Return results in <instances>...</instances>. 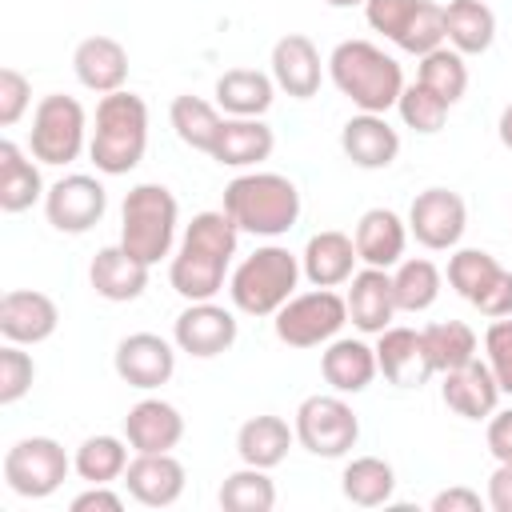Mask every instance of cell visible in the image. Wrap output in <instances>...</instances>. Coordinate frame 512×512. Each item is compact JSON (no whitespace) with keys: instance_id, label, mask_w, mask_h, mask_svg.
I'll use <instances>...</instances> for the list:
<instances>
[{"instance_id":"cell-1","label":"cell","mask_w":512,"mask_h":512,"mask_svg":"<svg viewBox=\"0 0 512 512\" xmlns=\"http://www.w3.org/2000/svg\"><path fill=\"white\" fill-rule=\"evenodd\" d=\"M236 240L240 228L232 224V216L220 212H196L192 224L180 236V248L172 252L168 264V284L176 288V296L192 300H216V292L224 288L228 264L236 256Z\"/></svg>"},{"instance_id":"cell-2","label":"cell","mask_w":512,"mask_h":512,"mask_svg":"<svg viewBox=\"0 0 512 512\" xmlns=\"http://www.w3.org/2000/svg\"><path fill=\"white\" fill-rule=\"evenodd\" d=\"M328 76L340 96H348L360 112H388L404 92V72L396 56H388L372 40H340L328 52Z\"/></svg>"},{"instance_id":"cell-3","label":"cell","mask_w":512,"mask_h":512,"mask_svg":"<svg viewBox=\"0 0 512 512\" xmlns=\"http://www.w3.org/2000/svg\"><path fill=\"white\" fill-rule=\"evenodd\" d=\"M148 152V104L136 92H108L96 104L88 156L104 176H128Z\"/></svg>"},{"instance_id":"cell-4","label":"cell","mask_w":512,"mask_h":512,"mask_svg":"<svg viewBox=\"0 0 512 512\" xmlns=\"http://www.w3.org/2000/svg\"><path fill=\"white\" fill-rule=\"evenodd\" d=\"M224 212L240 232L284 236L300 220V188L280 172H240L224 188Z\"/></svg>"},{"instance_id":"cell-5","label":"cell","mask_w":512,"mask_h":512,"mask_svg":"<svg viewBox=\"0 0 512 512\" xmlns=\"http://www.w3.org/2000/svg\"><path fill=\"white\" fill-rule=\"evenodd\" d=\"M300 276L304 268L296 252H288L284 244H264L232 268L228 276L232 308L244 316H276L296 296Z\"/></svg>"},{"instance_id":"cell-6","label":"cell","mask_w":512,"mask_h":512,"mask_svg":"<svg viewBox=\"0 0 512 512\" xmlns=\"http://www.w3.org/2000/svg\"><path fill=\"white\" fill-rule=\"evenodd\" d=\"M180 204L164 184H136L120 208V244L148 268L172 256Z\"/></svg>"},{"instance_id":"cell-7","label":"cell","mask_w":512,"mask_h":512,"mask_svg":"<svg viewBox=\"0 0 512 512\" xmlns=\"http://www.w3.org/2000/svg\"><path fill=\"white\" fill-rule=\"evenodd\" d=\"M88 148V112L76 96L48 92L32 108L28 152L40 164H72Z\"/></svg>"},{"instance_id":"cell-8","label":"cell","mask_w":512,"mask_h":512,"mask_svg":"<svg viewBox=\"0 0 512 512\" xmlns=\"http://www.w3.org/2000/svg\"><path fill=\"white\" fill-rule=\"evenodd\" d=\"M296 444L320 460H340L356 448L360 440V416L352 412V404L332 392V396H304L296 408Z\"/></svg>"},{"instance_id":"cell-9","label":"cell","mask_w":512,"mask_h":512,"mask_svg":"<svg viewBox=\"0 0 512 512\" xmlns=\"http://www.w3.org/2000/svg\"><path fill=\"white\" fill-rule=\"evenodd\" d=\"M348 324V300L332 288H312V292H296L276 316V340L288 348H320L328 340L340 336V328Z\"/></svg>"},{"instance_id":"cell-10","label":"cell","mask_w":512,"mask_h":512,"mask_svg":"<svg viewBox=\"0 0 512 512\" xmlns=\"http://www.w3.org/2000/svg\"><path fill=\"white\" fill-rule=\"evenodd\" d=\"M72 472L68 452L52 436H24L4 452V484L24 500L52 496Z\"/></svg>"},{"instance_id":"cell-11","label":"cell","mask_w":512,"mask_h":512,"mask_svg":"<svg viewBox=\"0 0 512 512\" xmlns=\"http://www.w3.org/2000/svg\"><path fill=\"white\" fill-rule=\"evenodd\" d=\"M108 212V192L96 176L88 172H72V176H60L48 192H44V216L56 232H68V236H80L88 228H96Z\"/></svg>"},{"instance_id":"cell-12","label":"cell","mask_w":512,"mask_h":512,"mask_svg":"<svg viewBox=\"0 0 512 512\" xmlns=\"http://www.w3.org/2000/svg\"><path fill=\"white\" fill-rule=\"evenodd\" d=\"M468 228L464 196L452 188H424L408 204V236L432 252H452Z\"/></svg>"},{"instance_id":"cell-13","label":"cell","mask_w":512,"mask_h":512,"mask_svg":"<svg viewBox=\"0 0 512 512\" xmlns=\"http://www.w3.org/2000/svg\"><path fill=\"white\" fill-rule=\"evenodd\" d=\"M236 332L240 324L228 308H220L216 300H192L172 324V344L196 360H212L236 344Z\"/></svg>"},{"instance_id":"cell-14","label":"cell","mask_w":512,"mask_h":512,"mask_svg":"<svg viewBox=\"0 0 512 512\" xmlns=\"http://www.w3.org/2000/svg\"><path fill=\"white\" fill-rule=\"evenodd\" d=\"M176 344L156 336V332H132L116 344V356H112V368L116 376L128 384V388H140V392H152L160 384L172 380L176 372Z\"/></svg>"},{"instance_id":"cell-15","label":"cell","mask_w":512,"mask_h":512,"mask_svg":"<svg viewBox=\"0 0 512 512\" xmlns=\"http://www.w3.org/2000/svg\"><path fill=\"white\" fill-rule=\"evenodd\" d=\"M60 324V308L48 292L12 288L0 296V336L8 344H44Z\"/></svg>"},{"instance_id":"cell-16","label":"cell","mask_w":512,"mask_h":512,"mask_svg":"<svg viewBox=\"0 0 512 512\" xmlns=\"http://www.w3.org/2000/svg\"><path fill=\"white\" fill-rule=\"evenodd\" d=\"M184 464L172 452H136L124 468V488L144 508H172L184 496Z\"/></svg>"},{"instance_id":"cell-17","label":"cell","mask_w":512,"mask_h":512,"mask_svg":"<svg viewBox=\"0 0 512 512\" xmlns=\"http://www.w3.org/2000/svg\"><path fill=\"white\" fill-rule=\"evenodd\" d=\"M344 300H348V320H352V328L364 332V336H380V332L392 324V316L400 312V308H396V292H392V272H388V268H368V264H364L360 272H352Z\"/></svg>"},{"instance_id":"cell-18","label":"cell","mask_w":512,"mask_h":512,"mask_svg":"<svg viewBox=\"0 0 512 512\" xmlns=\"http://www.w3.org/2000/svg\"><path fill=\"white\" fill-rule=\"evenodd\" d=\"M376 364H380L384 380L396 384V388H424L428 376H432L424 336L416 328H400V324H388L376 336Z\"/></svg>"},{"instance_id":"cell-19","label":"cell","mask_w":512,"mask_h":512,"mask_svg":"<svg viewBox=\"0 0 512 512\" xmlns=\"http://www.w3.org/2000/svg\"><path fill=\"white\" fill-rule=\"evenodd\" d=\"M320 76H324L320 48L304 32H288L272 44V80L292 100H312L320 92Z\"/></svg>"},{"instance_id":"cell-20","label":"cell","mask_w":512,"mask_h":512,"mask_svg":"<svg viewBox=\"0 0 512 512\" xmlns=\"http://www.w3.org/2000/svg\"><path fill=\"white\" fill-rule=\"evenodd\" d=\"M380 364H376V344H364L356 336H336L324 344L320 352V376L332 392L340 396H356L376 380Z\"/></svg>"},{"instance_id":"cell-21","label":"cell","mask_w":512,"mask_h":512,"mask_svg":"<svg viewBox=\"0 0 512 512\" xmlns=\"http://www.w3.org/2000/svg\"><path fill=\"white\" fill-rule=\"evenodd\" d=\"M440 396L444 404L464 416V420H488L496 408H500V384L488 368V360H468L452 372H444V384H440Z\"/></svg>"},{"instance_id":"cell-22","label":"cell","mask_w":512,"mask_h":512,"mask_svg":"<svg viewBox=\"0 0 512 512\" xmlns=\"http://www.w3.org/2000/svg\"><path fill=\"white\" fill-rule=\"evenodd\" d=\"M124 440L132 452H172L184 440V416L160 396H144L124 416Z\"/></svg>"},{"instance_id":"cell-23","label":"cell","mask_w":512,"mask_h":512,"mask_svg":"<svg viewBox=\"0 0 512 512\" xmlns=\"http://www.w3.org/2000/svg\"><path fill=\"white\" fill-rule=\"evenodd\" d=\"M88 284L96 296L112 300V304H128L136 296H144L148 288V264L136 260L124 244H104L92 264H88Z\"/></svg>"},{"instance_id":"cell-24","label":"cell","mask_w":512,"mask_h":512,"mask_svg":"<svg viewBox=\"0 0 512 512\" xmlns=\"http://www.w3.org/2000/svg\"><path fill=\"white\" fill-rule=\"evenodd\" d=\"M340 148L356 168H388L400 156V132L380 116V112H356L340 128Z\"/></svg>"},{"instance_id":"cell-25","label":"cell","mask_w":512,"mask_h":512,"mask_svg":"<svg viewBox=\"0 0 512 512\" xmlns=\"http://www.w3.org/2000/svg\"><path fill=\"white\" fill-rule=\"evenodd\" d=\"M72 72L96 96L120 92L124 80H128V48L112 36H88L72 52Z\"/></svg>"},{"instance_id":"cell-26","label":"cell","mask_w":512,"mask_h":512,"mask_svg":"<svg viewBox=\"0 0 512 512\" xmlns=\"http://www.w3.org/2000/svg\"><path fill=\"white\" fill-rule=\"evenodd\" d=\"M356 244L352 236L336 232V228H324L316 236H308L304 252H300V268H304V280L312 288H340L352 280L356 272Z\"/></svg>"},{"instance_id":"cell-27","label":"cell","mask_w":512,"mask_h":512,"mask_svg":"<svg viewBox=\"0 0 512 512\" xmlns=\"http://www.w3.org/2000/svg\"><path fill=\"white\" fill-rule=\"evenodd\" d=\"M276 148V132L260 116H224L220 136L212 144V160L224 168H256Z\"/></svg>"},{"instance_id":"cell-28","label":"cell","mask_w":512,"mask_h":512,"mask_svg":"<svg viewBox=\"0 0 512 512\" xmlns=\"http://www.w3.org/2000/svg\"><path fill=\"white\" fill-rule=\"evenodd\" d=\"M356 256L368 268H396L404 260V244H408V220H400L392 208H368L356 220L352 232Z\"/></svg>"},{"instance_id":"cell-29","label":"cell","mask_w":512,"mask_h":512,"mask_svg":"<svg viewBox=\"0 0 512 512\" xmlns=\"http://www.w3.org/2000/svg\"><path fill=\"white\" fill-rule=\"evenodd\" d=\"M276 100V80L260 68H228L216 80V108L224 116H264Z\"/></svg>"},{"instance_id":"cell-30","label":"cell","mask_w":512,"mask_h":512,"mask_svg":"<svg viewBox=\"0 0 512 512\" xmlns=\"http://www.w3.org/2000/svg\"><path fill=\"white\" fill-rule=\"evenodd\" d=\"M292 440H296V428H288L284 416L264 412V416H252V420L240 424V432H236V452H240V460L252 464V468H276V464H284Z\"/></svg>"},{"instance_id":"cell-31","label":"cell","mask_w":512,"mask_h":512,"mask_svg":"<svg viewBox=\"0 0 512 512\" xmlns=\"http://www.w3.org/2000/svg\"><path fill=\"white\" fill-rule=\"evenodd\" d=\"M444 40L460 56H480L496 40V12L484 0H448L444 4Z\"/></svg>"},{"instance_id":"cell-32","label":"cell","mask_w":512,"mask_h":512,"mask_svg":"<svg viewBox=\"0 0 512 512\" xmlns=\"http://www.w3.org/2000/svg\"><path fill=\"white\" fill-rule=\"evenodd\" d=\"M44 180L40 168L28 160V152L16 140H0V208L4 212H24L36 200H44Z\"/></svg>"},{"instance_id":"cell-33","label":"cell","mask_w":512,"mask_h":512,"mask_svg":"<svg viewBox=\"0 0 512 512\" xmlns=\"http://www.w3.org/2000/svg\"><path fill=\"white\" fill-rule=\"evenodd\" d=\"M340 492H344V500H352L360 508H380L396 492V468L380 456H356L344 464Z\"/></svg>"},{"instance_id":"cell-34","label":"cell","mask_w":512,"mask_h":512,"mask_svg":"<svg viewBox=\"0 0 512 512\" xmlns=\"http://www.w3.org/2000/svg\"><path fill=\"white\" fill-rule=\"evenodd\" d=\"M420 336H424V352L432 360V372H440V376L476 360V348H480L476 332L464 320H436V324L420 328Z\"/></svg>"},{"instance_id":"cell-35","label":"cell","mask_w":512,"mask_h":512,"mask_svg":"<svg viewBox=\"0 0 512 512\" xmlns=\"http://www.w3.org/2000/svg\"><path fill=\"white\" fill-rule=\"evenodd\" d=\"M128 440L120 436H88L76 456H72V472L84 480V484H112V480H124V468H128Z\"/></svg>"},{"instance_id":"cell-36","label":"cell","mask_w":512,"mask_h":512,"mask_svg":"<svg viewBox=\"0 0 512 512\" xmlns=\"http://www.w3.org/2000/svg\"><path fill=\"white\" fill-rule=\"evenodd\" d=\"M168 120H172V132L180 136V144H188L192 152H212L220 124H224L220 108L200 96H176L168 108Z\"/></svg>"},{"instance_id":"cell-37","label":"cell","mask_w":512,"mask_h":512,"mask_svg":"<svg viewBox=\"0 0 512 512\" xmlns=\"http://www.w3.org/2000/svg\"><path fill=\"white\" fill-rule=\"evenodd\" d=\"M224 512H272L276 508V484L268 476V468H236L224 476L220 492H216Z\"/></svg>"},{"instance_id":"cell-38","label":"cell","mask_w":512,"mask_h":512,"mask_svg":"<svg viewBox=\"0 0 512 512\" xmlns=\"http://www.w3.org/2000/svg\"><path fill=\"white\" fill-rule=\"evenodd\" d=\"M440 268L424 256H412V260H400L396 272H392V292H396V308L400 312H428L440 296Z\"/></svg>"},{"instance_id":"cell-39","label":"cell","mask_w":512,"mask_h":512,"mask_svg":"<svg viewBox=\"0 0 512 512\" xmlns=\"http://www.w3.org/2000/svg\"><path fill=\"white\" fill-rule=\"evenodd\" d=\"M500 272H504V264L484 248H452V256H448V284L468 304H476L496 284Z\"/></svg>"},{"instance_id":"cell-40","label":"cell","mask_w":512,"mask_h":512,"mask_svg":"<svg viewBox=\"0 0 512 512\" xmlns=\"http://www.w3.org/2000/svg\"><path fill=\"white\" fill-rule=\"evenodd\" d=\"M416 80H420L424 88H432L444 104H456V100H464V92H468V64H464V56H460L452 44H440V48H432L428 56H420Z\"/></svg>"},{"instance_id":"cell-41","label":"cell","mask_w":512,"mask_h":512,"mask_svg":"<svg viewBox=\"0 0 512 512\" xmlns=\"http://www.w3.org/2000/svg\"><path fill=\"white\" fill-rule=\"evenodd\" d=\"M396 108H400V120H404L412 132L432 136V132H440V128H444V120H448V108H452V104H444L432 88H424V84L416 80V84H404V92H400Z\"/></svg>"},{"instance_id":"cell-42","label":"cell","mask_w":512,"mask_h":512,"mask_svg":"<svg viewBox=\"0 0 512 512\" xmlns=\"http://www.w3.org/2000/svg\"><path fill=\"white\" fill-rule=\"evenodd\" d=\"M440 44H448L444 40V8L440 4H432V0H420V8H416V16H412V24H408V32L400 36V52H412V56H428L432 48H440Z\"/></svg>"},{"instance_id":"cell-43","label":"cell","mask_w":512,"mask_h":512,"mask_svg":"<svg viewBox=\"0 0 512 512\" xmlns=\"http://www.w3.org/2000/svg\"><path fill=\"white\" fill-rule=\"evenodd\" d=\"M36 380V360L24 352V344H4L0 348V404H16L32 392Z\"/></svg>"},{"instance_id":"cell-44","label":"cell","mask_w":512,"mask_h":512,"mask_svg":"<svg viewBox=\"0 0 512 512\" xmlns=\"http://www.w3.org/2000/svg\"><path fill=\"white\" fill-rule=\"evenodd\" d=\"M416 8H420V0H364V20H368L372 32H380L392 44H400V36L408 32Z\"/></svg>"},{"instance_id":"cell-45","label":"cell","mask_w":512,"mask_h":512,"mask_svg":"<svg viewBox=\"0 0 512 512\" xmlns=\"http://www.w3.org/2000/svg\"><path fill=\"white\" fill-rule=\"evenodd\" d=\"M484 360L504 396H512V316H500L484 332Z\"/></svg>"},{"instance_id":"cell-46","label":"cell","mask_w":512,"mask_h":512,"mask_svg":"<svg viewBox=\"0 0 512 512\" xmlns=\"http://www.w3.org/2000/svg\"><path fill=\"white\" fill-rule=\"evenodd\" d=\"M32 104V84L20 68H0V124L12 128Z\"/></svg>"},{"instance_id":"cell-47","label":"cell","mask_w":512,"mask_h":512,"mask_svg":"<svg viewBox=\"0 0 512 512\" xmlns=\"http://www.w3.org/2000/svg\"><path fill=\"white\" fill-rule=\"evenodd\" d=\"M476 312H484L488 320H500V316H512V272L504 268L500 276H496V284L472 304Z\"/></svg>"},{"instance_id":"cell-48","label":"cell","mask_w":512,"mask_h":512,"mask_svg":"<svg viewBox=\"0 0 512 512\" xmlns=\"http://www.w3.org/2000/svg\"><path fill=\"white\" fill-rule=\"evenodd\" d=\"M68 508L72 512H120L124 508V496L112 492V484H88L80 496H72Z\"/></svg>"},{"instance_id":"cell-49","label":"cell","mask_w":512,"mask_h":512,"mask_svg":"<svg viewBox=\"0 0 512 512\" xmlns=\"http://www.w3.org/2000/svg\"><path fill=\"white\" fill-rule=\"evenodd\" d=\"M484 440H488V452H492L496 460H512V408H496V412L488 416Z\"/></svg>"},{"instance_id":"cell-50","label":"cell","mask_w":512,"mask_h":512,"mask_svg":"<svg viewBox=\"0 0 512 512\" xmlns=\"http://www.w3.org/2000/svg\"><path fill=\"white\" fill-rule=\"evenodd\" d=\"M488 508L492 512H512V460H496V472L488 476Z\"/></svg>"},{"instance_id":"cell-51","label":"cell","mask_w":512,"mask_h":512,"mask_svg":"<svg viewBox=\"0 0 512 512\" xmlns=\"http://www.w3.org/2000/svg\"><path fill=\"white\" fill-rule=\"evenodd\" d=\"M488 500H480V492H472V488H444V492H436L432 496V512H480Z\"/></svg>"},{"instance_id":"cell-52","label":"cell","mask_w":512,"mask_h":512,"mask_svg":"<svg viewBox=\"0 0 512 512\" xmlns=\"http://www.w3.org/2000/svg\"><path fill=\"white\" fill-rule=\"evenodd\" d=\"M496 132H500V144L512 152V104H504V112L496 120Z\"/></svg>"},{"instance_id":"cell-53","label":"cell","mask_w":512,"mask_h":512,"mask_svg":"<svg viewBox=\"0 0 512 512\" xmlns=\"http://www.w3.org/2000/svg\"><path fill=\"white\" fill-rule=\"evenodd\" d=\"M328 8H352V4H364V0H324Z\"/></svg>"}]
</instances>
